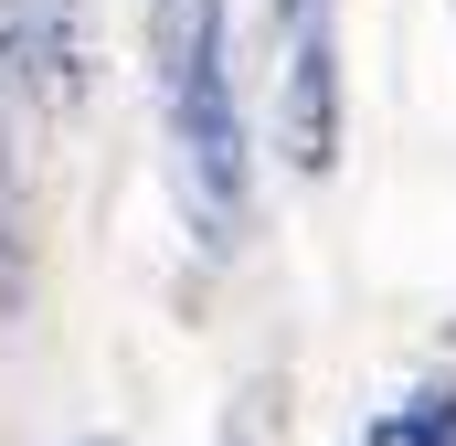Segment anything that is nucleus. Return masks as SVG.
Segmentation results:
<instances>
[{"instance_id":"obj_1","label":"nucleus","mask_w":456,"mask_h":446,"mask_svg":"<svg viewBox=\"0 0 456 446\" xmlns=\"http://www.w3.org/2000/svg\"><path fill=\"white\" fill-rule=\"evenodd\" d=\"M159 117H170V181H181L191 234L233 255L244 202H255V160H244V117H233L224 0H159Z\"/></svg>"},{"instance_id":"obj_2","label":"nucleus","mask_w":456,"mask_h":446,"mask_svg":"<svg viewBox=\"0 0 456 446\" xmlns=\"http://www.w3.org/2000/svg\"><path fill=\"white\" fill-rule=\"evenodd\" d=\"M276 149L297 181H330L340 160V43H330V0L287 11V75H276Z\"/></svg>"},{"instance_id":"obj_3","label":"nucleus","mask_w":456,"mask_h":446,"mask_svg":"<svg viewBox=\"0 0 456 446\" xmlns=\"http://www.w3.org/2000/svg\"><path fill=\"white\" fill-rule=\"evenodd\" d=\"M11 32H21V64H32V86H43V107H53V128L86 107V11L75 0H11Z\"/></svg>"},{"instance_id":"obj_4","label":"nucleus","mask_w":456,"mask_h":446,"mask_svg":"<svg viewBox=\"0 0 456 446\" xmlns=\"http://www.w3.org/2000/svg\"><path fill=\"white\" fill-rule=\"evenodd\" d=\"M213 446H287V372H244Z\"/></svg>"},{"instance_id":"obj_5","label":"nucleus","mask_w":456,"mask_h":446,"mask_svg":"<svg viewBox=\"0 0 456 446\" xmlns=\"http://www.w3.org/2000/svg\"><path fill=\"white\" fill-rule=\"evenodd\" d=\"M361 446H456V383H425V393H403L382 425Z\"/></svg>"},{"instance_id":"obj_6","label":"nucleus","mask_w":456,"mask_h":446,"mask_svg":"<svg viewBox=\"0 0 456 446\" xmlns=\"http://www.w3.org/2000/svg\"><path fill=\"white\" fill-rule=\"evenodd\" d=\"M287 11H308V0H276V21H287Z\"/></svg>"},{"instance_id":"obj_7","label":"nucleus","mask_w":456,"mask_h":446,"mask_svg":"<svg viewBox=\"0 0 456 446\" xmlns=\"http://www.w3.org/2000/svg\"><path fill=\"white\" fill-rule=\"evenodd\" d=\"M86 446H117V436H86Z\"/></svg>"}]
</instances>
